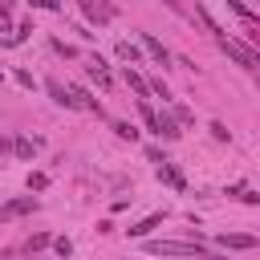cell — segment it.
<instances>
[{"instance_id": "cell-1", "label": "cell", "mask_w": 260, "mask_h": 260, "mask_svg": "<svg viewBox=\"0 0 260 260\" xmlns=\"http://www.w3.org/2000/svg\"><path fill=\"white\" fill-rule=\"evenodd\" d=\"M142 252H146V256H179V260H223L219 252L203 248L199 240H195V244H191V240H146Z\"/></svg>"}, {"instance_id": "cell-2", "label": "cell", "mask_w": 260, "mask_h": 260, "mask_svg": "<svg viewBox=\"0 0 260 260\" xmlns=\"http://www.w3.org/2000/svg\"><path fill=\"white\" fill-rule=\"evenodd\" d=\"M219 49H223V53H228L236 65H244V69H256V65H260V53H256L252 45L236 41V37H223V41H219Z\"/></svg>"}, {"instance_id": "cell-3", "label": "cell", "mask_w": 260, "mask_h": 260, "mask_svg": "<svg viewBox=\"0 0 260 260\" xmlns=\"http://www.w3.org/2000/svg\"><path fill=\"white\" fill-rule=\"evenodd\" d=\"M215 244H219V248H232V252H252V248H256L260 240H256L252 232H223V236H219Z\"/></svg>"}, {"instance_id": "cell-4", "label": "cell", "mask_w": 260, "mask_h": 260, "mask_svg": "<svg viewBox=\"0 0 260 260\" xmlns=\"http://www.w3.org/2000/svg\"><path fill=\"white\" fill-rule=\"evenodd\" d=\"M28 211H37V199H32V195H20V199H8V203L0 207V219L8 223V219H16V215H28Z\"/></svg>"}, {"instance_id": "cell-5", "label": "cell", "mask_w": 260, "mask_h": 260, "mask_svg": "<svg viewBox=\"0 0 260 260\" xmlns=\"http://www.w3.org/2000/svg\"><path fill=\"white\" fill-rule=\"evenodd\" d=\"M142 49L158 61V65H171V53H167V45L158 41V37H150V32H142Z\"/></svg>"}, {"instance_id": "cell-6", "label": "cell", "mask_w": 260, "mask_h": 260, "mask_svg": "<svg viewBox=\"0 0 260 260\" xmlns=\"http://www.w3.org/2000/svg\"><path fill=\"white\" fill-rule=\"evenodd\" d=\"M154 134H158V138H167V142H171V138H179V134H183V130H179V122H175V118H171V114H154Z\"/></svg>"}, {"instance_id": "cell-7", "label": "cell", "mask_w": 260, "mask_h": 260, "mask_svg": "<svg viewBox=\"0 0 260 260\" xmlns=\"http://www.w3.org/2000/svg\"><path fill=\"white\" fill-rule=\"evenodd\" d=\"M158 179H162V183H171L175 191H183V187H187V179H183V171H179L175 162H158Z\"/></svg>"}, {"instance_id": "cell-8", "label": "cell", "mask_w": 260, "mask_h": 260, "mask_svg": "<svg viewBox=\"0 0 260 260\" xmlns=\"http://www.w3.org/2000/svg\"><path fill=\"white\" fill-rule=\"evenodd\" d=\"M158 223H162V211H154V215H146L142 223H134V228H126V232H130V240H142V236H150V232H154Z\"/></svg>"}, {"instance_id": "cell-9", "label": "cell", "mask_w": 260, "mask_h": 260, "mask_svg": "<svg viewBox=\"0 0 260 260\" xmlns=\"http://www.w3.org/2000/svg\"><path fill=\"white\" fill-rule=\"evenodd\" d=\"M114 53H118V61H126V65H138V61H142V53H138V45H134V41H118V45H114Z\"/></svg>"}, {"instance_id": "cell-10", "label": "cell", "mask_w": 260, "mask_h": 260, "mask_svg": "<svg viewBox=\"0 0 260 260\" xmlns=\"http://www.w3.org/2000/svg\"><path fill=\"white\" fill-rule=\"evenodd\" d=\"M45 89L53 93V102H57V106H65V110H73V98H69V89H65L61 81H45Z\"/></svg>"}, {"instance_id": "cell-11", "label": "cell", "mask_w": 260, "mask_h": 260, "mask_svg": "<svg viewBox=\"0 0 260 260\" xmlns=\"http://www.w3.org/2000/svg\"><path fill=\"white\" fill-rule=\"evenodd\" d=\"M12 150H16V158H24V162H28V158H32V154H37V142H32V138H24V134H20V138H16V142H12Z\"/></svg>"}, {"instance_id": "cell-12", "label": "cell", "mask_w": 260, "mask_h": 260, "mask_svg": "<svg viewBox=\"0 0 260 260\" xmlns=\"http://www.w3.org/2000/svg\"><path fill=\"white\" fill-rule=\"evenodd\" d=\"M28 32H37V28H32V20H20V24H16V32H12L4 45H20V41H28Z\"/></svg>"}, {"instance_id": "cell-13", "label": "cell", "mask_w": 260, "mask_h": 260, "mask_svg": "<svg viewBox=\"0 0 260 260\" xmlns=\"http://www.w3.org/2000/svg\"><path fill=\"white\" fill-rule=\"evenodd\" d=\"M126 85H130V89H134L138 98H146V93H150V89H146V81H142V77H138V73H134L130 65H126Z\"/></svg>"}, {"instance_id": "cell-14", "label": "cell", "mask_w": 260, "mask_h": 260, "mask_svg": "<svg viewBox=\"0 0 260 260\" xmlns=\"http://www.w3.org/2000/svg\"><path fill=\"white\" fill-rule=\"evenodd\" d=\"M138 114H142V122H146V130L154 134V106H150L146 98H138Z\"/></svg>"}, {"instance_id": "cell-15", "label": "cell", "mask_w": 260, "mask_h": 260, "mask_svg": "<svg viewBox=\"0 0 260 260\" xmlns=\"http://www.w3.org/2000/svg\"><path fill=\"white\" fill-rule=\"evenodd\" d=\"M49 244H53V236H49V232H37V236H32L24 248H28V252H41V248H49Z\"/></svg>"}, {"instance_id": "cell-16", "label": "cell", "mask_w": 260, "mask_h": 260, "mask_svg": "<svg viewBox=\"0 0 260 260\" xmlns=\"http://www.w3.org/2000/svg\"><path fill=\"white\" fill-rule=\"evenodd\" d=\"M171 118H175L179 126H191V122H195V114H191L187 106H175V114H171Z\"/></svg>"}, {"instance_id": "cell-17", "label": "cell", "mask_w": 260, "mask_h": 260, "mask_svg": "<svg viewBox=\"0 0 260 260\" xmlns=\"http://www.w3.org/2000/svg\"><path fill=\"white\" fill-rule=\"evenodd\" d=\"M53 248H57V256H61V260H69V252H73L69 236H57V240H53Z\"/></svg>"}, {"instance_id": "cell-18", "label": "cell", "mask_w": 260, "mask_h": 260, "mask_svg": "<svg viewBox=\"0 0 260 260\" xmlns=\"http://www.w3.org/2000/svg\"><path fill=\"white\" fill-rule=\"evenodd\" d=\"M114 130H118V138H130V142L138 138V130H134L130 122H114Z\"/></svg>"}, {"instance_id": "cell-19", "label": "cell", "mask_w": 260, "mask_h": 260, "mask_svg": "<svg viewBox=\"0 0 260 260\" xmlns=\"http://www.w3.org/2000/svg\"><path fill=\"white\" fill-rule=\"evenodd\" d=\"M49 187V175H28V191H45Z\"/></svg>"}, {"instance_id": "cell-20", "label": "cell", "mask_w": 260, "mask_h": 260, "mask_svg": "<svg viewBox=\"0 0 260 260\" xmlns=\"http://www.w3.org/2000/svg\"><path fill=\"white\" fill-rule=\"evenodd\" d=\"M211 134H215L219 142H228V126H223V122H211Z\"/></svg>"}, {"instance_id": "cell-21", "label": "cell", "mask_w": 260, "mask_h": 260, "mask_svg": "<svg viewBox=\"0 0 260 260\" xmlns=\"http://www.w3.org/2000/svg\"><path fill=\"white\" fill-rule=\"evenodd\" d=\"M8 28H12V12H8V8H0V32H8Z\"/></svg>"}, {"instance_id": "cell-22", "label": "cell", "mask_w": 260, "mask_h": 260, "mask_svg": "<svg viewBox=\"0 0 260 260\" xmlns=\"http://www.w3.org/2000/svg\"><path fill=\"white\" fill-rule=\"evenodd\" d=\"M32 4H37V8H49V12H57V8H61V0H32Z\"/></svg>"}, {"instance_id": "cell-23", "label": "cell", "mask_w": 260, "mask_h": 260, "mask_svg": "<svg viewBox=\"0 0 260 260\" xmlns=\"http://www.w3.org/2000/svg\"><path fill=\"white\" fill-rule=\"evenodd\" d=\"M162 4H167V8H175V12H183V8H179V0H162Z\"/></svg>"}, {"instance_id": "cell-24", "label": "cell", "mask_w": 260, "mask_h": 260, "mask_svg": "<svg viewBox=\"0 0 260 260\" xmlns=\"http://www.w3.org/2000/svg\"><path fill=\"white\" fill-rule=\"evenodd\" d=\"M0 8H12V0H0Z\"/></svg>"}, {"instance_id": "cell-25", "label": "cell", "mask_w": 260, "mask_h": 260, "mask_svg": "<svg viewBox=\"0 0 260 260\" xmlns=\"http://www.w3.org/2000/svg\"><path fill=\"white\" fill-rule=\"evenodd\" d=\"M4 150H8V142H4V138H0V154H4Z\"/></svg>"}, {"instance_id": "cell-26", "label": "cell", "mask_w": 260, "mask_h": 260, "mask_svg": "<svg viewBox=\"0 0 260 260\" xmlns=\"http://www.w3.org/2000/svg\"><path fill=\"white\" fill-rule=\"evenodd\" d=\"M0 81H4V77H0Z\"/></svg>"}]
</instances>
